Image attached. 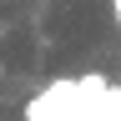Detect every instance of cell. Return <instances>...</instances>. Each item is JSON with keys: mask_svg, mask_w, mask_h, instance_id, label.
<instances>
[{"mask_svg": "<svg viewBox=\"0 0 121 121\" xmlns=\"http://www.w3.org/2000/svg\"><path fill=\"white\" fill-rule=\"evenodd\" d=\"M111 5H121V0H111Z\"/></svg>", "mask_w": 121, "mask_h": 121, "instance_id": "2", "label": "cell"}, {"mask_svg": "<svg viewBox=\"0 0 121 121\" xmlns=\"http://www.w3.org/2000/svg\"><path fill=\"white\" fill-rule=\"evenodd\" d=\"M0 76H5V66H0Z\"/></svg>", "mask_w": 121, "mask_h": 121, "instance_id": "1", "label": "cell"}]
</instances>
